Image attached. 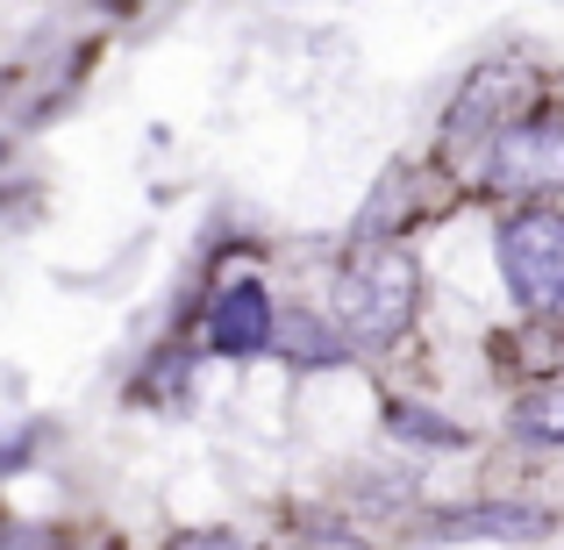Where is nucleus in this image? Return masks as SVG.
I'll return each instance as SVG.
<instances>
[{"mask_svg":"<svg viewBox=\"0 0 564 550\" xmlns=\"http://www.w3.org/2000/svg\"><path fill=\"white\" fill-rule=\"evenodd\" d=\"M414 308H422V272H414V258L400 244H365L344 258V272H336V322H344V336L386 344V336H400L414 322Z\"/></svg>","mask_w":564,"mask_h":550,"instance_id":"obj_1","label":"nucleus"},{"mask_svg":"<svg viewBox=\"0 0 564 550\" xmlns=\"http://www.w3.org/2000/svg\"><path fill=\"white\" fill-rule=\"evenodd\" d=\"M514 436H529V443H564V386L522 393V408H514Z\"/></svg>","mask_w":564,"mask_h":550,"instance_id":"obj_8","label":"nucleus"},{"mask_svg":"<svg viewBox=\"0 0 564 550\" xmlns=\"http://www.w3.org/2000/svg\"><path fill=\"white\" fill-rule=\"evenodd\" d=\"M272 301H264L258 279H236V287L215 293V308H207V344L221 351V358H258L264 344H272Z\"/></svg>","mask_w":564,"mask_h":550,"instance_id":"obj_5","label":"nucleus"},{"mask_svg":"<svg viewBox=\"0 0 564 550\" xmlns=\"http://www.w3.org/2000/svg\"><path fill=\"white\" fill-rule=\"evenodd\" d=\"M522 86H529L522 65H479L471 86L451 100V122H443V129H451V137H479V129H494V122L500 129L522 122V115H514V108H522Z\"/></svg>","mask_w":564,"mask_h":550,"instance_id":"obj_6","label":"nucleus"},{"mask_svg":"<svg viewBox=\"0 0 564 550\" xmlns=\"http://www.w3.org/2000/svg\"><path fill=\"white\" fill-rule=\"evenodd\" d=\"M500 272L529 315H564V215L557 207H522L500 222Z\"/></svg>","mask_w":564,"mask_h":550,"instance_id":"obj_2","label":"nucleus"},{"mask_svg":"<svg viewBox=\"0 0 564 550\" xmlns=\"http://www.w3.org/2000/svg\"><path fill=\"white\" fill-rule=\"evenodd\" d=\"M486 180L522 201L564 193V122H508L486 151Z\"/></svg>","mask_w":564,"mask_h":550,"instance_id":"obj_3","label":"nucleus"},{"mask_svg":"<svg viewBox=\"0 0 564 550\" xmlns=\"http://www.w3.org/2000/svg\"><path fill=\"white\" fill-rule=\"evenodd\" d=\"M551 515L543 508H522V500H471V508H443L422 522V537L436 543H479V537H500V543H536L551 537Z\"/></svg>","mask_w":564,"mask_h":550,"instance_id":"obj_4","label":"nucleus"},{"mask_svg":"<svg viewBox=\"0 0 564 550\" xmlns=\"http://www.w3.org/2000/svg\"><path fill=\"white\" fill-rule=\"evenodd\" d=\"M293 550H372V543H365V537H358L350 522H307V529H301V543H293Z\"/></svg>","mask_w":564,"mask_h":550,"instance_id":"obj_9","label":"nucleus"},{"mask_svg":"<svg viewBox=\"0 0 564 550\" xmlns=\"http://www.w3.org/2000/svg\"><path fill=\"white\" fill-rule=\"evenodd\" d=\"M286 344H301V351H293L301 365H336V358H344V351H336L329 336L315 330V322H293V330H286Z\"/></svg>","mask_w":564,"mask_h":550,"instance_id":"obj_10","label":"nucleus"},{"mask_svg":"<svg viewBox=\"0 0 564 550\" xmlns=\"http://www.w3.org/2000/svg\"><path fill=\"white\" fill-rule=\"evenodd\" d=\"M172 550H236V543H221V537H186V543H172Z\"/></svg>","mask_w":564,"mask_h":550,"instance_id":"obj_12","label":"nucleus"},{"mask_svg":"<svg viewBox=\"0 0 564 550\" xmlns=\"http://www.w3.org/2000/svg\"><path fill=\"white\" fill-rule=\"evenodd\" d=\"M386 429H393L400 443H422V451H457V443H465V429L443 422L422 400H386Z\"/></svg>","mask_w":564,"mask_h":550,"instance_id":"obj_7","label":"nucleus"},{"mask_svg":"<svg viewBox=\"0 0 564 550\" xmlns=\"http://www.w3.org/2000/svg\"><path fill=\"white\" fill-rule=\"evenodd\" d=\"M0 550H65L51 537V529H36V522H14V529H0Z\"/></svg>","mask_w":564,"mask_h":550,"instance_id":"obj_11","label":"nucleus"}]
</instances>
